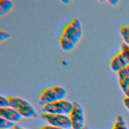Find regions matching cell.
Returning a JSON list of instances; mask_svg holds the SVG:
<instances>
[{
  "mask_svg": "<svg viewBox=\"0 0 129 129\" xmlns=\"http://www.w3.org/2000/svg\"><path fill=\"white\" fill-rule=\"evenodd\" d=\"M61 2H62V3L64 4H68L71 2V1H69V0H62L61 1Z\"/></svg>",
  "mask_w": 129,
  "mask_h": 129,
  "instance_id": "22",
  "label": "cell"
},
{
  "mask_svg": "<svg viewBox=\"0 0 129 129\" xmlns=\"http://www.w3.org/2000/svg\"><path fill=\"white\" fill-rule=\"evenodd\" d=\"M15 125L16 124L14 122L7 120L2 117H0V128L11 129L14 128Z\"/></svg>",
  "mask_w": 129,
  "mask_h": 129,
  "instance_id": "13",
  "label": "cell"
},
{
  "mask_svg": "<svg viewBox=\"0 0 129 129\" xmlns=\"http://www.w3.org/2000/svg\"><path fill=\"white\" fill-rule=\"evenodd\" d=\"M13 129H26V128H24V127H21V126H19V125H16L14 127Z\"/></svg>",
  "mask_w": 129,
  "mask_h": 129,
  "instance_id": "21",
  "label": "cell"
},
{
  "mask_svg": "<svg viewBox=\"0 0 129 129\" xmlns=\"http://www.w3.org/2000/svg\"><path fill=\"white\" fill-rule=\"evenodd\" d=\"M13 3L10 0H0V15L1 16L9 13L12 9Z\"/></svg>",
  "mask_w": 129,
  "mask_h": 129,
  "instance_id": "9",
  "label": "cell"
},
{
  "mask_svg": "<svg viewBox=\"0 0 129 129\" xmlns=\"http://www.w3.org/2000/svg\"><path fill=\"white\" fill-rule=\"evenodd\" d=\"M73 107L69 114L72 128L73 129H83L85 127V115L82 106L77 102H73Z\"/></svg>",
  "mask_w": 129,
  "mask_h": 129,
  "instance_id": "7",
  "label": "cell"
},
{
  "mask_svg": "<svg viewBox=\"0 0 129 129\" xmlns=\"http://www.w3.org/2000/svg\"><path fill=\"white\" fill-rule=\"evenodd\" d=\"M112 129H128L125 120L121 115L117 116Z\"/></svg>",
  "mask_w": 129,
  "mask_h": 129,
  "instance_id": "10",
  "label": "cell"
},
{
  "mask_svg": "<svg viewBox=\"0 0 129 129\" xmlns=\"http://www.w3.org/2000/svg\"><path fill=\"white\" fill-rule=\"evenodd\" d=\"M83 129H89L88 127H86V126H85Z\"/></svg>",
  "mask_w": 129,
  "mask_h": 129,
  "instance_id": "23",
  "label": "cell"
},
{
  "mask_svg": "<svg viewBox=\"0 0 129 129\" xmlns=\"http://www.w3.org/2000/svg\"><path fill=\"white\" fill-rule=\"evenodd\" d=\"M1 117L13 122L14 123L19 121L22 116L14 108L10 107H0Z\"/></svg>",
  "mask_w": 129,
  "mask_h": 129,
  "instance_id": "8",
  "label": "cell"
},
{
  "mask_svg": "<svg viewBox=\"0 0 129 129\" xmlns=\"http://www.w3.org/2000/svg\"><path fill=\"white\" fill-rule=\"evenodd\" d=\"M120 33L125 44L129 46V25L123 26L120 28Z\"/></svg>",
  "mask_w": 129,
  "mask_h": 129,
  "instance_id": "12",
  "label": "cell"
},
{
  "mask_svg": "<svg viewBox=\"0 0 129 129\" xmlns=\"http://www.w3.org/2000/svg\"><path fill=\"white\" fill-rule=\"evenodd\" d=\"M10 37V34L9 32L3 30H0V41H4Z\"/></svg>",
  "mask_w": 129,
  "mask_h": 129,
  "instance_id": "16",
  "label": "cell"
},
{
  "mask_svg": "<svg viewBox=\"0 0 129 129\" xmlns=\"http://www.w3.org/2000/svg\"><path fill=\"white\" fill-rule=\"evenodd\" d=\"M129 64V46L125 43L121 45V51L111 60L110 67L116 72Z\"/></svg>",
  "mask_w": 129,
  "mask_h": 129,
  "instance_id": "5",
  "label": "cell"
},
{
  "mask_svg": "<svg viewBox=\"0 0 129 129\" xmlns=\"http://www.w3.org/2000/svg\"><path fill=\"white\" fill-rule=\"evenodd\" d=\"M108 2L112 5H116L119 2V1H118V0H109Z\"/></svg>",
  "mask_w": 129,
  "mask_h": 129,
  "instance_id": "19",
  "label": "cell"
},
{
  "mask_svg": "<svg viewBox=\"0 0 129 129\" xmlns=\"http://www.w3.org/2000/svg\"><path fill=\"white\" fill-rule=\"evenodd\" d=\"M119 85L126 97L129 98V77H126L119 80Z\"/></svg>",
  "mask_w": 129,
  "mask_h": 129,
  "instance_id": "11",
  "label": "cell"
},
{
  "mask_svg": "<svg viewBox=\"0 0 129 129\" xmlns=\"http://www.w3.org/2000/svg\"><path fill=\"white\" fill-rule=\"evenodd\" d=\"M0 129H5V128H0Z\"/></svg>",
  "mask_w": 129,
  "mask_h": 129,
  "instance_id": "24",
  "label": "cell"
},
{
  "mask_svg": "<svg viewBox=\"0 0 129 129\" xmlns=\"http://www.w3.org/2000/svg\"><path fill=\"white\" fill-rule=\"evenodd\" d=\"M123 102L125 107L129 110V98L127 97H124L123 100Z\"/></svg>",
  "mask_w": 129,
  "mask_h": 129,
  "instance_id": "18",
  "label": "cell"
},
{
  "mask_svg": "<svg viewBox=\"0 0 129 129\" xmlns=\"http://www.w3.org/2000/svg\"><path fill=\"white\" fill-rule=\"evenodd\" d=\"M61 62L63 66H64L67 67V66H68V63L66 60H61Z\"/></svg>",
  "mask_w": 129,
  "mask_h": 129,
  "instance_id": "20",
  "label": "cell"
},
{
  "mask_svg": "<svg viewBox=\"0 0 129 129\" xmlns=\"http://www.w3.org/2000/svg\"><path fill=\"white\" fill-rule=\"evenodd\" d=\"M10 105L22 117L30 118L35 117L36 112L33 105L26 100L18 96L8 97Z\"/></svg>",
  "mask_w": 129,
  "mask_h": 129,
  "instance_id": "3",
  "label": "cell"
},
{
  "mask_svg": "<svg viewBox=\"0 0 129 129\" xmlns=\"http://www.w3.org/2000/svg\"><path fill=\"white\" fill-rule=\"evenodd\" d=\"M10 102L8 98L5 96H0V107H10Z\"/></svg>",
  "mask_w": 129,
  "mask_h": 129,
  "instance_id": "15",
  "label": "cell"
},
{
  "mask_svg": "<svg viewBox=\"0 0 129 129\" xmlns=\"http://www.w3.org/2000/svg\"><path fill=\"white\" fill-rule=\"evenodd\" d=\"M38 129H63V128L57 127L51 125H44V126H41Z\"/></svg>",
  "mask_w": 129,
  "mask_h": 129,
  "instance_id": "17",
  "label": "cell"
},
{
  "mask_svg": "<svg viewBox=\"0 0 129 129\" xmlns=\"http://www.w3.org/2000/svg\"><path fill=\"white\" fill-rule=\"evenodd\" d=\"M83 33L80 20L74 18L64 28L59 39V44L62 50L70 51L79 42Z\"/></svg>",
  "mask_w": 129,
  "mask_h": 129,
  "instance_id": "1",
  "label": "cell"
},
{
  "mask_svg": "<svg viewBox=\"0 0 129 129\" xmlns=\"http://www.w3.org/2000/svg\"><path fill=\"white\" fill-rule=\"evenodd\" d=\"M117 73L118 81L122 80L125 77H129V64L121 69Z\"/></svg>",
  "mask_w": 129,
  "mask_h": 129,
  "instance_id": "14",
  "label": "cell"
},
{
  "mask_svg": "<svg viewBox=\"0 0 129 129\" xmlns=\"http://www.w3.org/2000/svg\"><path fill=\"white\" fill-rule=\"evenodd\" d=\"M41 117L49 125L63 129L72 128L70 118L67 115L43 113Z\"/></svg>",
  "mask_w": 129,
  "mask_h": 129,
  "instance_id": "6",
  "label": "cell"
},
{
  "mask_svg": "<svg viewBox=\"0 0 129 129\" xmlns=\"http://www.w3.org/2000/svg\"><path fill=\"white\" fill-rule=\"evenodd\" d=\"M73 107V102L63 99L44 105L41 108L44 113L68 115L70 113Z\"/></svg>",
  "mask_w": 129,
  "mask_h": 129,
  "instance_id": "4",
  "label": "cell"
},
{
  "mask_svg": "<svg viewBox=\"0 0 129 129\" xmlns=\"http://www.w3.org/2000/svg\"><path fill=\"white\" fill-rule=\"evenodd\" d=\"M67 94V92L64 88L54 85L42 92L39 97L38 103L42 107L46 104L64 99Z\"/></svg>",
  "mask_w": 129,
  "mask_h": 129,
  "instance_id": "2",
  "label": "cell"
}]
</instances>
